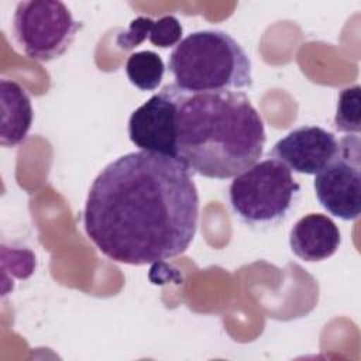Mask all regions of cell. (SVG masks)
Segmentation results:
<instances>
[{
	"mask_svg": "<svg viewBox=\"0 0 361 361\" xmlns=\"http://www.w3.org/2000/svg\"><path fill=\"white\" fill-rule=\"evenodd\" d=\"M299 193L300 185L292 171L269 157L234 176L228 186V203L243 223L271 227L288 217Z\"/></svg>",
	"mask_w": 361,
	"mask_h": 361,
	"instance_id": "obj_4",
	"label": "cell"
},
{
	"mask_svg": "<svg viewBox=\"0 0 361 361\" xmlns=\"http://www.w3.org/2000/svg\"><path fill=\"white\" fill-rule=\"evenodd\" d=\"M341 244L337 224L326 214L309 213L299 219L289 233L292 252L307 262H317L336 254Z\"/></svg>",
	"mask_w": 361,
	"mask_h": 361,
	"instance_id": "obj_9",
	"label": "cell"
},
{
	"mask_svg": "<svg viewBox=\"0 0 361 361\" xmlns=\"http://www.w3.org/2000/svg\"><path fill=\"white\" fill-rule=\"evenodd\" d=\"M361 87L354 85L340 92L334 114V128L345 134L361 131Z\"/></svg>",
	"mask_w": 361,
	"mask_h": 361,
	"instance_id": "obj_13",
	"label": "cell"
},
{
	"mask_svg": "<svg viewBox=\"0 0 361 361\" xmlns=\"http://www.w3.org/2000/svg\"><path fill=\"white\" fill-rule=\"evenodd\" d=\"M126 73L135 87L142 92H151L161 85L165 65L158 54L152 51H138L127 58Z\"/></svg>",
	"mask_w": 361,
	"mask_h": 361,
	"instance_id": "obj_12",
	"label": "cell"
},
{
	"mask_svg": "<svg viewBox=\"0 0 361 361\" xmlns=\"http://www.w3.org/2000/svg\"><path fill=\"white\" fill-rule=\"evenodd\" d=\"M197 220L199 193L189 168L147 151L124 154L104 166L83 210L89 240L107 258L128 265L183 254Z\"/></svg>",
	"mask_w": 361,
	"mask_h": 361,
	"instance_id": "obj_1",
	"label": "cell"
},
{
	"mask_svg": "<svg viewBox=\"0 0 361 361\" xmlns=\"http://www.w3.org/2000/svg\"><path fill=\"white\" fill-rule=\"evenodd\" d=\"M179 93V89L169 83L131 113L128 137L137 148L178 158L176 113Z\"/></svg>",
	"mask_w": 361,
	"mask_h": 361,
	"instance_id": "obj_7",
	"label": "cell"
},
{
	"mask_svg": "<svg viewBox=\"0 0 361 361\" xmlns=\"http://www.w3.org/2000/svg\"><path fill=\"white\" fill-rule=\"evenodd\" d=\"M0 144L6 148H13L25 141L32 124L34 111L30 96L23 86L14 80L6 78L0 80Z\"/></svg>",
	"mask_w": 361,
	"mask_h": 361,
	"instance_id": "obj_10",
	"label": "cell"
},
{
	"mask_svg": "<svg viewBox=\"0 0 361 361\" xmlns=\"http://www.w3.org/2000/svg\"><path fill=\"white\" fill-rule=\"evenodd\" d=\"M336 135L317 126H300L275 142L269 157L278 159L290 171L316 175L337 154Z\"/></svg>",
	"mask_w": 361,
	"mask_h": 361,
	"instance_id": "obj_8",
	"label": "cell"
},
{
	"mask_svg": "<svg viewBox=\"0 0 361 361\" xmlns=\"http://www.w3.org/2000/svg\"><path fill=\"white\" fill-rule=\"evenodd\" d=\"M313 188L317 202L333 216L351 221L361 212V140L347 134L338 140L334 158L316 173Z\"/></svg>",
	"mask_w": 361,
	"mask_h": 361,
	"instance_id": "obj_6",
	"label": "cell"
},
{
	"mask_svg": "<svg viewBox=\"0 0 361 361\" xmlns=\"http://www.w3.org/2000/svg\"><path fill=\"white\" fill-rule=\"evenodd\" d=\"M82 21L59 0L20 1L13 16V34L20 49L31 59L49 62L72 45Z\"/></svg>",
	"mask_w": 361,
	"mask_h": 361,
	"instance_id": "obj_5",
	"label": "cell"
},
{
	"mask_svg": "<svg viewBox=\"0 0 361 361\" xmlns=\"http://www.w3.org/2000/svg\"><path fill=\"white\" fill-rule=\"evenodd\" d=\"M179 92L176 152L192 173L228 179L258 162L267 134L245 93Z\"/></svg>",
	"mask_w": 361,
	"mask_h": 361,
	"instance_id": "obj_2",
	"label": "cell"
},
{
	"mask_svg": "<svg viewBox=\"0 0 361 361\" xmlns=\"http://www.w3.org/2000/svg\"><path fill=\"white\" fill-rule=\"evenodd\" d=\"M168 71L183 93L240 92L252 86L251 59L226 31L200 30L172 49Z\"/></svg>",
	"mask_w": 361,
	"mask_h": 361,
	"instance_id": "obj_3",
	"label": "cell"
},
{
	"mask_svg": "<svg viewBox=\"0 0 361 361\" xmlns=\"http://www.w3.org/2000/svg\"><path fill=\"white\" fill-rule=\"evenodd\" d=\"M182 24L175 16H164L158 20L140 16L117 35L116 44L121 49H133L149 39L154 47L169 48L182 39Z\"/></svg>",
	"mask_w": 361,
	"mask_h": 361,
	"instance_id": "obj_11",
	"label": "cell"
}]
</instances>
